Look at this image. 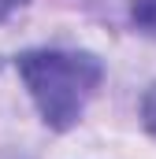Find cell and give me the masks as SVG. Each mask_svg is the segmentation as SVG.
Listing matches in <instances>:
<instances>
[{"mask_svg":"<svg viewBox=\"0 0 156 159\" xmlns=\"http://www.w3.org/2000/svg\"><path fill=\"white\" fill-rule=\"evenodd\" d=\"M19 74L41 119L52 129H71L97 93L104 67L89 52H26L19 59Z\"/></svg>","mask_w":156,"mask_h":159,"instance_id":"6da1fadb","label":"cell"},{"mask_svg":"<svg viewBox=\"0 0 156 159\" xmlns=\"http://www.w3.org/2000/svg\"><path fill=\"white\" fill-rule=\"evenodd\" d=\"M134 22L149 37H156V0H134Z\"/></svg>","mask_w":156,"mask_h":159,"instance_id":"7a4b0ae2","label":"cell"},{"mask_svg":"<svg viewBox=\"0 0 156 159\" xmlns=\"http://www.w3.org/2000/svg\"><path fill=\"white\" fill-rule=\"evenodd\" d=\"M141 119H145V126L156 133V85L145 93V100H141Z\"/></svg>","mask_w":156,"mask_h":159,"instance_id":"3957f363","label":"cell"},{"mask_svg":"<svg viewBox=\"0 0 156 159\" xmlns=\"http://www.w3.org/2000/svg\"><path fill=\"white\" fill-rule=\"evenodd\" d=\"M22 4H30V0H0V19H7L11 11H19Z\"/></svg>","mask_w":156,"mask_h":159,"instance_id":"277c9868","label":"cell"}]
</instances>
